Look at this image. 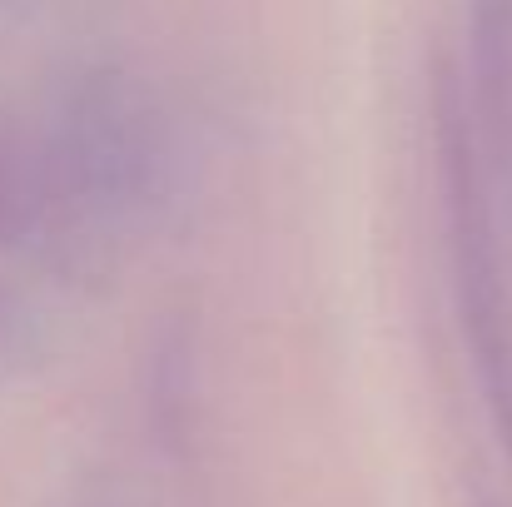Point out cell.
I'll return each mask as SVG.
<instances>
[{
	"label": "cell",
	"instance_id": "cell-1",
	"mask_svg": "<svg viewBox=\"0 0 512 507\" xmlns=\"http://www.w3.org/2000/svg\"><path fill=\"white\" fill-rule=\"evenodd\" d=\"M75 229L40 120L0 110V254H25Z\"/></svg>",
	"mask_w": 512,
	"mask_h": 507
},
{
	"label": "cell",
	"instance_id": "cell-3",
	"mask_svg": "<svg viewBox=\"0 0 512 507\" xmlns=\"http://www.w3.org/2000/svg\"><path fill=\"white\" fill-rule=\"evenodd\" d=\"M15 343H20V304H15V294L0 284V358H10Z\"/></svg>",
	"mask_w": 512,
	"mask_h": 507
},
{
	"label": "cell",
	"instance_id": "cell-2",
	"mask_svg": "<svg viewBox=\"0 0 512 507\" xmlns=\"http://www.w3.org/2000/svg\"><path fill=\"white\" fill-rule=\"evenodd\" d=\"M463 115L493 194H508L512 209V0H468Z\"/></svg>",
	"mask_w": 512,
	"mask_h": 507
}]
</instances>
